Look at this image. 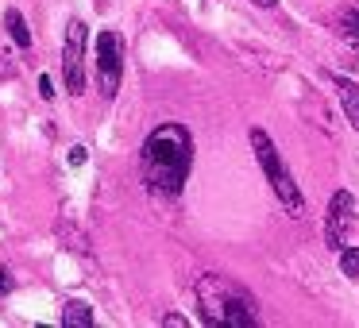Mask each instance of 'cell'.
Segmentation results:
<instances>
[{"label": "cell", "mask_w": 359, "mask_h": 328, "mask_svg": "<svg viewBox=\"0 0 359 328\" xmlns=\"http://www.w3.org/2000/svg\"><path fill=\"white\" fill-rule=\"evenodd\" d=\"M86 43H89L86 24H81V20H70L66 43H62V78H66V93L70 97L86 93Z\"/></svg>", "instance_id": "277c9868"}, {"label": "cell", "mask_w": 359, "mask_h": 328, "mask_svg": "<svg viewBox=\"0 0 359 328\" xmlns=\"http://www.w3.org/2000/svg\"><path fill=\"white\" fill-rule=\"evenodd\" d=\"M12 289H16V282H12V274H8V271H0V297H8Z\"/></svg>", "instance_id": "9a60e30c"}, {"label": "cell", "mask_w": 359, "mask_h": 328, "mask_svg": "<svg viewBox=\"0 0 359 328\" xmlns=\"http://www.w3.org/2000/svg\"><path fill=\"white\" fill-rule=\"evenodd\" d=\"M351 224H355V197L348 189H336L328 197V217H325V243L328 247L340 251L348 232H351Z\"/></svg>", "instance_id": "8992f818"}, {"label": "cell", "mask_w": 359, "mask_h": 328, "mask_svg": "<svg viewBox=\"0 0 359 328\" xmlns=\"http://www.w3.org/2000/svg\"><path fill=\"white\" fill-rule=\"evenodd\" d=\"M8 78H16V58H12V50L0 47V81H8Z\"/></svg>", "instance_id": "7c38bea8"}, {"label": "cell", "mask_w": 359, "mask_h": 328, "mask_svg": "<svg viewBox=\"0 0 359 328\" xmlns=\"http://www.w3.org/2000/svg\"><path fill=\"white\" fill-rule=\"evenodd\" d=\"M97 81H101L104 97H116L120 81H124V47H120L112 27L97 35Z\"/></svg>", "instance_id": "5b68a950"}, {"label": "cell", "mask_w": 359, "mask_h": 328, "mask_svg": "<svg viewBox=\"0 0 359 328\" xmlns=\"http://www.w3.org/2000/svg\"><path fill=\"white\" fill-rule=\"evenodd\" d=\"M340 271L344 278H359V247H348V243L340 247Z\"/></svg>", "instance_id": "8fae6325"}, {"label": "cell", "mask_w": 359, "mask_h": 328, "mask_svg": "<svg viewBox=\"0 0 359 328\" xmlns=\"http://www.w3.org/2000/svg\"><path fill=\"white\" fill-rule=\"evenodd\" d=\"M251 4H255V8H274L278 0H251Z\"/></svg>", "instance_id": "e0dca14e"}, {"label": "cell", "mask_w": 359, "mask_h": 328, "mask_svg": "<svg viewBox=\"0 0 359 328\" xmlns=\"http://www.w3.org/2000/svg\"><path fill=\"white\" fill-rule=\"evenodd\" d=\"M140 170H143V186L155 197H182L194 170V135L186 124L166 120L155 132L143 139L140 147Z\"/></svg>", "instance_id": "6da1fadb"}, {"label": "cell", "mask_w": 359, "mask_h": 328, "mask_svg": "<svg viewBox=\"0 0 359 328\" xmlns=\"http://www.w3.org/2000/svg\"><path fill=\"white\" fill-rule=\"evenodd\" d=\"M62 324L66 328H93V309L86 301H66L62 305Z\"/></svg>", "instance_id": "9c48e42d"}, {"label": "cell", "mask_w": 359, "mask_h": 328, "mask_svg": "<svg viewBox=\"0 0 359 328\" xmlns=\"http://www.w3.org/2000/svg\"><path fill=\"white\" fill-rule=\"evenodd\" d=\"M39 97H43V101H55V81H50L47 74L39 78Z\"/></svg>", "instance_id": "5bb4252c"}, {"label": "cell", "mask_w": 359, "mask_h": 328, "mask_svg": "<svg viewBox=\"0 0 359 328\" xmlns=\"http://www.w3.org/2000/svg\"><path fill=\"white\" fill-rule=\"evenodd\" d=\"M4 27H8L12 43H16L20 50H32V32H27L24 12H20V8H8V12H4Z\"/></svg>", "instance_id": "ba28073f"}, {"label": "cell", "mask_w": 359, "mask_h": 328, "mask_svg": "<svg viewBox=\"0 0 359 328\" xmlns=\"http://www.w3.org/2000/svg\"><path fill=\"white\" fill-rule=\"evenodd\" d=\"M66 158H70V166H86L89 151H86V147H81V143H78V147H70V155H66Z\"/></svg>", "instance_id": "4fadbf2b"}, {"label": "cell", "mask_w": 359, "mask_h": 328, "mask_svg": "<svg viewBox=\"0 0 359 328\" xmlns=\"http://www.w3.org/2000/svg\"><path fill=\"white\" fill-rule=\"evenodd\" d=\"M163 324H170V328H178V324H186V317H178V313H170V317H163Z\"/></svg>", "instance_id": "2e32d148"}, {"label": "cell", "mask_w": 359, "mask_h": 328, "mask_svg": "<svg viewBox=\"0 0 359 328\" xmlns=\"http://www.w3.org/2000/svg\"><path fill=\"white\" fill-rule=\"evenodd\" d=\"M325 81L336 89V97H340V109H344V116H348V124L359 128V86L351 78H344V74H325Z\"/></svg>", "instance_id": "52a82bcc"}, {"label": "cell", "mask_w": 359, "mask_h": 328, "mask_svg": "<svg viewBox=\"0 0 359 328\" xmlns=\"http://www.w3.org/2000/svg\"><path fill=\"white\" fill-rule=\"evenodd\" d=\"M251 147H255V158H259V166H263V174H266V182H271V189H274V197H278V205L290 212V217H302V212H305L302 189H297L294 174H290L286 158L278 155L274 139L263 132V128H251Z\"/></svg>", "instance_id": "3957f363"}, {"label": "cell", "mask_w": 359, "mask_h": 328, "mask_svg": "<svg viewBox=\"0 0 359 328\" xmlns=\"http://www.w3.org/2000/svg\"><path fill=\"white\" fill-rule=\"evenodd\" d=\"M194 294H197V305H201L205 324H232V328L259 324L255 297H251L240 282L224 278V274H201Z\"/></svg>", "instance_id": "7a4b0ae2"}, {"label": "cell", "mask_w": 359, "mask_h": 328, "mask_svg": "<svg viewBox=\"0 0 359 328\" xmlns=\"http://www.w3.org/2000/svg\"><path fill=\"white\" fill-rule=\"evenodd\" d=\"M340 35L359 50V4H351V8L340 12Z\"/></svg>", "instance_id": "30bf717a"}]
</instances>
